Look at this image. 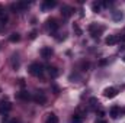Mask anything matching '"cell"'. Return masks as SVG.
Here are the masks:
<instances>
[{
    "mask_svg": "<svg viewBox=\"0 0 125 123\" xmlns=\"http://www.w3.org/2000/svg\"><path fill=\"white\" fill-rule=\"evenodd\" d=\"M90 104H92V106H96V104H97V98L92 97V98H90Z\"/></svg>",
    "mask_w": 125,
    "mask_h": 123,
    "instance_id": "cell-21",
    "label": "cell"
},
{
    "mask_svg": "<svg viewBox=\"0 0 125 123\" xmlns=\"http://www.w3.org/2000/svg\"><path fill=\"white\" fill-rule=\"evenodd\" d=\"M47 28H48V31L50 32H55L57 29H58V23H57V20H55L54 18L48 19V20H47Z\"/></svg>",
    "mask_w": 125,
    "mask_h": 123,
    "instance_id": "cell-7",
    "label": "cell"
},
{
    "mask_svg": "<svg viewBox=\"0 0 125 123\" xmlns=\"http://www.w3.org/2000/svg\"><path fill=\"white\" fill-rule=\"evenodd\" d=\"M10 122V119H9V116L7 114H4L3 117H1V123H9Z\"/></svg>",
    "mask_w": 125,
    "mask_h": 123,
    "instance_id": "cell-20",
    "label": "cell"
},
{
    "mask_svg": "<svg viewBox=\"0 0 125 123\" xmlns=\"http://www.w3.org/2000/svg\"><path fill=\"white\" fill-rule=\"evenodd\" d=\"M10 110H12V103H10L7 98H3V100L0 101V114L4 116V114H7Z\"/></svg>",
    "mask_w": 125,
    "mask_h": 123,
    "instance_id": "cell-2",
    "label": "cell"
},
{
    "mask_svg": "<svg viewBox=\"0 0 125 123\" xmlns=\"http://www.w3.org/2000/svg\"><path fill=\"white\" fill-rule=\"evenodd\" d=\"M73 29H74V31H76V33H77V35H82V29H80V28H79V26H77V25H76V23H74V25H73Z\"/></svg>",
    "mask_w": 125,
    "mask_h": 123,
    "instance_id": "cell-19",
    "label": "cell"
},
{
    "mask_svg": "<svg viewBox=\"0 0 125 123\" xmlns=\"http://www.w3.org/2000/svg\"><path fill=\"white\" fill-rule=\"evenodd\" d=\"M89 32H90L92 38H99L100 33L103 32V28H102V26H97V23H92V25L89 26Z\"/></svg>",
    "mask_w": 125,
    "mask_h": 123,
    "instance_id": "cell-3",
    "label": "cell"
},
{
    "mask_svg": "<svg viewBox=\"0 0 125 123\" xmlns=\"http://www.w3.org/2000/svg\"><path fill=\"white\" fill-rule=\"evenodd\" d=\"M106 62H108L106 60H102V61L99 62V64H100V65H106Z\"/></svg>",
    "mask_w": 125,
    "mask_h": 123,
    "instance_id": "cell-25",
    "label": "cell"
},
{
    "mask_svg": "<svg viewBox=\"0 0 125 123\" xmlns=\"http://www.w3.org/2000/svg\"><path fill=\"white\" fill-rule=\"evenodd\" d=\"M96 123H106L105 120H99V122H96Z\"/></svg>",
    "mask_w": 125,
    "mask_h": 123,
    "instance_id": "cell-28",
    "label": "cell"
},
{
    "mask_svg": "<svg viewBox=\"0 0 125 123\" xmlns=\"http://www.w3.org/2000/svg\"><path fill=\"white\" fill-rule=\"evenodd\" d=\"M39 54H41V57L42 58H51V55L54 54V51H52V48L51 46H42L41 48V51H39Z\"/></svg>",
    "mask_w": 125,
    "mask_h": 123,
    "instance_id": "cell-5",
    "label": "cell"
},
{
    "mask_svg": "<svg viewBox=\"0 0 125 123\" xmlns=\"http://www.w3.org/2000/svg\"><path fill=\"white\" fill-rule=\"evenodd\" d=\"M47 70H48V74H50L51 78H57V77L60 75V71H58V68H55V67H48Z\"/></svg>",
    "mask_w": 125,
    "mask_h": 123,
    "instance_id": "cell-10",
    "label": "cell"
},
{
    "mask_svg": "<svg viewBox=\"0 0 125 123\" xmlns=\"http://www.w3.org/2000/svg\"><path fill=\"white\" fill-rule=\"evenodd\" d=\"M119 41H122V42H125V35L122 36V38H119Z\"/></svg>",
    "mask_w": 125,
    "mask_h": 123,
    "instance_id": "cell-27",
    "label": "cell"
},
{
    "mask_svg": "<svg viewBox=\"0 0 125 123\" xmlns=\"http://www.w3.org/2000/svg\"><path fill=\"white\" fill-rule=\"evenodd\" d=\"M29 38H31V39H35V38H36V31H32L31 33H29Z\"/></svg>",
    "mask_w": 125,
    "mask_h": 123,
    "instance_id": "cell-22",
    "label": "cell"
},
{
    "mask_svg": "<svg viewBox=\"0 0 125 123\" xmlns=\"http://www.w3.org/2000/svg\"><path fill=\"white\" fill-rule=\"evenodd\" d=\"M71 13H73V9H71V7H68V6H62L61 15L65 18V19H68V18L71 16Z\"/></svg>",
    "mask_w": 125,
    "mask_h": 123,
    "instance_id": "cell-12",
    "label": "cell"
},
{
    "mask_svg": "<svg viewBox=\"0 0 125 123\" xmlns=\"http://www.w3.org/2000/svg\"><path fill=\"white\" fill-rule=\"evenodd\" d=\"M45 123H58V117L54 113H48L47 119H45Z\"/></svg>",
    "mask_w": 125,
    "mask_h": 123,
    "instance_id": "cell-13",
    "label": "cell"
},
{
    "mask_svg": "<svg viewBox=\"0 0 125 123\" xmlns=\"http://www.w3.org/2000/svg\"><path fill=\"white\" fill-rule=\"evenodd\" d=\"M92 9H93L94 13H99L100 9H102V3H93V4H92Z\"/></svg>",
    "mask_w": 125,
    "mask_h": 123,
    "instance_id": "cell-16",
    "label": "cell"
},
{
    "mask_svg": "<svg viewBox=\"0 0 125 123\" xmlns=\"http://www.w3.org/2000/svg\"><path fill=\"white\" fill-rule=\"evenodd\" d=\"M18 98H21V100H23V101H29V100H32V96H31L29 91L22 90V91L18 93Z\"/></svg>",
    "mask_w": 125,
    "mask_h": 123,
    "instance_id": "cell-8",
    "label": "cell"
},
{
    "mask_svg": "<svg viewBox=\"0 0 125 123\" xmlns=\"http://www.w3.org/2000/svg\"><path fill=\"white\" fill-rule=\"evenodd\" d=\"M9 41H10V42H18V41H21V35H19V33H12V35L9 36Z\"/></svg>",
    "mask_w": 125,
    "mask_h": 123,
    "instance_id": "cell-15",
    "label": "cell"
},
{
    "mask_svg": "<svg viewBox=\"0 0 125 123\" xmlns=\"http://www.w3.org/2000/svg\"><path fill=\"white\" fill-rule=\"evenodd\" d=\"M114 19L115 20H121L122 19V13L121 12H114Z\"/></svg>",
    "mask_w": 125,
    "mask_h": 123,
    "instance_id": "cell-18",
    "label": "cell"
},
{
    "mask_svg": "<svg viewBox=\"0 0 125 123\" xmlns=\"http://www.w3.org/2000/svg\"><path fill=\"white\" fill-rule=\"evenodd\" d=\"M105 42H106V45H115V44L119 42V36H118V35H109V36L105 39Z\"/></svg>",
    "mask_w": 125,
    "mask_h": 123,
    "instance_id": "cell-9",
    "label": "cell"
},
{
    "mask_svg": "<svg viewBox=\"0 0 125 123\" xmlns=\"http://www.w3.org/2000/svg\"><path fill=\"white\" fill-rule=\"evenodd\" d=\"M82 122H83L82 116H79V114H74V117H73V120H71V123H82Z\"/></svg>",
    "mask_w": 125,
    "mask_h": 123,
    "instance_id": "cell-17",
    "label": "cell"
},
{
    "mask_svg": "<svg viewBox=\"0 0 125 123\" xmlns=\"http://www.w3.org/2000/svg\"><path fill=\"white\" fill-rule=\"evenodd\" d=\"M119 112H121V109H119L118 106H114V107L111 109V112H109V116H111L112 119H118V117H119Z\"/></svg>",
    "mask_w": 125,
    "mask_h": 123,
    "instance_id": "cell-11",
    "label": "cell"
},
{
    "mask_svg": "<svg viewBox=\"0 0 125 123\" xmlns=\"http://www.w3.org/2000/svg\"><path fill=\"white\" fill-rule=\"evenodd\" d=\"M32 100L36 103V104H41V106H44L45 103H47V97H45V94L44 93H36L35 96H32Z\"/></svg>",
    "mask_w": 125,
    "mask_h": 123,
    "instance_id": "cell-4",
    "label": "cell"
},
{
    "mask_svg": "<svg viewBox=\"0 0 125 123\" xmlns=\"http://www.w3.org/2000/svg\"><path fill=\"white\" fill-rule=\"evenodd\" d=\"M44 72V67L39 64V62H33L29 65V74L35 75V77H41Z\"/></svg>",
    "mask_w": 125,
    "mask_h": 123,
    "instance_id": "cell-1",
    "label": "cell"
},
{
    "mask_svg": "<svg viewBox=\"0 0 125 123\" xmlns=\"http://www.w3.org/2000/svg\"><path fill=\"white\" fill-rule=\"evenodd\" d=\"M116 94H118V90H116L115 87H108V88L103 90V96H105L106 98H114Z\"/></svg>",
    "mask_w": 125,
    "mask_h": 123,
    "instance_id": "cell-6",
    "label": "cell"
},
{
    "mask_svg": "<svg viewBox=\"0 0 125 123\" xmlns=\"http://www.w3.org/2000/svg\"><path fill=\"white\" fill-rule=\"evenodd\" d=\"M122 60H124V62H125V57H124V58H122Z\"/></svg>",
    "mask_w": 125,
    "mask_h": 123,
    "instance_id": "cell-29",
    "label": "cell"
},
{
    "mask_svg": "<svg viewBox=\"0 0 125 123\" xmlns=\"http://www.w3.org/2000/svg\"><path fill=\"white\" fill-rule=\"evenodd\" d=\"M57 6V1H51V0H47V1H44L42 3V9L45 10V9H52V7H55Z\"/></svg>",
    "mask_w": 125,
    "mask_h": 123,
    "instance_id": "cell-14",
    "label": "cell"
},
{
    "mask_svg": "<svg viewBox=\"0 0 125 123\" xmlns=\"http://www.w3.org/2000/svg\"><path fill=\"white\" fill-rule=\"evenodd\" d=\"M9 123H19V120H18V119H12Z\"/></svg>",
    "mask_w": 125,
    "mask_h": 123,
    "instance_id": "cell-26",
    "label": "cell"
},
{
    "mask_svg": "<svg viewBox=\"0 0 125 123\" xmlns=\"http://www.w3.org/2000/svg\"><path fill=\"white\" fill-rule=\"evenodd\" d=\"M4 15V9H3V6L0 4V16H3Z\"/></svg>",
    "mask_w": 125,
    "mask_h": 123,
    "instance_id": "cell-24",
    "label": "cell"
},
{
    "mask_svg": "<svg viewBox=\"0 0 125 123\" xmlns=\"http://www.w3.org/2000/svg\"><path fill=\"white\" fill-rule=\"evenodd\" d=\"M82 68H83V70L89 68V62H83V64H82Z\"/></svg>",
    "mask_w": 125,
    "mask_h": 123,
    "instance_id": "cell-23",
    "label": "cell"
}]
</instances>
